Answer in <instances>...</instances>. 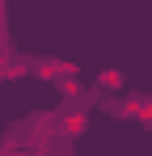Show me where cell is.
<instances>
[{
	"label": "cell",
	"mask_w": 152,
	"mask_h": 156,
	"mask_svg": "<svg viewBox=\"0 0 152 156\" xmlns=\"http://www.w3.org/2000/svg\"><path fill=\"white\" fill-rule=\"evenodd\" d=\"M97 110H106V114H110V118H118V122H131V118H139V114H135V105L127 101V97H101V105Z\"/></svg>",
	"instance_id": "7a4b0ae2"
},
{
	"label": "cell",
	"mask_w": 152,
	"mask_h": 156,
	"mask_svg": "<svg viewBox=\"0 0 152 156\" xmlns=\"http://www.w3.org/2000/svg\"><path fill=\"white\" fill-rule=\"evenodd\" d=\"M76 135L55 110H30L0 131V156H76Z\"/></svg>",
	"instance_id": "6da1fadb"
},
{
	"label": "cell",
	"mask_w": 152,
	"mask_h": 156,
	"mask_svg": "<svg viewBox=\"0 0 152 156\" xmlns=\"http://www.w3.org/2000/svg\"><path fill=\"white\" fill-rule=\"evenodd\" d=\"M17 55V47H13V34H9V9L0 4V63H9Z\"/></svg>",
	"instance_id": "3957f363"
}]
</instances>
